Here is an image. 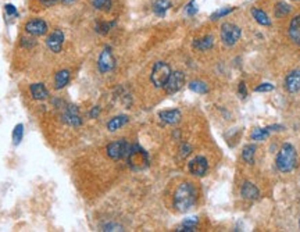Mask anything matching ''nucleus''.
<instances>
[{"label": "nucleus", "instance_id": "obj_1", "mask_svg": "<svg viewBox=\"0 0 300 232\" xmlns=\"http://www.w3.org/2000/svg\"><path fill=\"white\" fill-rule=\"evenodd\" d=\"M196 203V189L192 184H181L174 194V207L179 213H186Z\"/></svg>", "mask_w": 300, "mask_h": 232}, {"label": "nucleus", "instance_id": "obj_2", "mask_svg": "<svg viewBox=\"0 0 300 232\" xmlns=\"http://www.w3.org/2000/svg\"><path fill=\"white\" fill-rule=\"evenodd\" d=\"M298 161V155L296 149L291 143H285L282 146L280 153L277 156V167L281 173H291L292 170L296 167Z\"/></svg>", "mask_w": 300, "mask_h": 232}, {"label": "nucleus", "instance_id": "obj_3", "mask_svg": "<svg viewBox=\"0 0 300 232\" xmlns=\"http://www.w3.org/2000/svg\"><path fill=\"white\" fill-rule=\"evenodd\" d=\"M170 75H171L170 66L167 63H164V61H159V63H156L155 67L152 70L150 79H152V84L156 88H164Z\"/></svg>", "mask_w": 300, "mask_h": 232}, {"label": "nucleus", "instance_id": "obj_4", "mask_svg": "<svg viewBox=\"0 0 300 232\" xmlns=\"http://www.w3.org/2000/svg\"><path fill=\"white\" fill-rule=\"evenodd\" d=\"M128 159V163L129 165L134 168V170H143L147 167V163H149V159H147V155L146 152L139 147V146H131V150L126 156Z\"/></svg>", "mask_w": 300, "mask_h": 232}, {"label": "nucleus", "instance_id": "obj_5", "mask_svg": "<svg viewBox=\"0 0 300 232\" xmlns=\"http://www.w3.org/2000/svg\"><path fill=\"white\" fill-rule=\"evenodd\" d=\"M241 28L231 22H225L221 27V40L227 46H233L241 38Z\"/></svg>", "mask_w": 300, "mask_h": 232}, {"label": "nucleus", "instance_id": "obj_6", "mask_svg": "<svg viewBox=\"0 0 300 232\" xmlns=\"http://www.w3.org/2000/svg\"><path fill=\"white\" fill-rule=\"evenodd\" d=\"M129 150H131V146L128 145V142H125L124 139H121V141L111 142L107 146V156L113 160H120V159L126 157Z\"/></svg>", "mask_w": 300, "mask_h": 232}, {"label": "nucleus", "instance_id": "obj_7", "mask_svg": "<svg viewBox=\"0 0 300 232\" xmlns=\"http://www.w3.org/2000/svg\"><path fill=\"white\" fill-rule=\"evenodd\" d=\"M97 67H99V71L106 74V72H110L111 70H114L116 67V60H114V56L111 53L110 48H106L99 56V61H97Z\"/></svg>", "mask_w": 300, "mask_h": 232}, {"label": "nucleus", "instance_id": "obj_8", "mask_svg": "<svg viewBox=\"0 0 300 232\" xmlns=\"http://www.w3.org/2000/svg\"><path fill=\"white\" fill-rule=\"evenodd\" d=\"M185 85V74L181 71H175L171 72V75L168 78L167 84L164 85V89L167 93L173 95L176 93L178 90H181V88Z\"/></svg>", "mask_w": 300, "mask_h": 232}, {"label": "nucleus", "instance_id": "obj_9", "mask_svg": "<svg viewBox=\"0 0 300 232\" xmlns=\"http://www.w3.org/2000/svg\"><path fill=\"white\" fill-rule=\"evenodd\" d=\"M61 118L66 124L71 126H79L82 124V120H81V116L78 113L77 106H74V105H67L64 107Z\"/></svg>", "mask_w": 300, "mask_h": 232}, {"label": "nucleus", "instance_id": "obj_10", "mask_svg": "<svg viewBox=\"0 0 300 232\" xmlns=\"http://www.w3.org/2000/svg\"><path fill=\"white\" fill-rule=\"evenodd\" d=\"M25 31H27V34L32 35V36H42L48 32V24L45 19H31L25 24Z\"/></svg>", "mask_w": 300, "mask_h": 232}, {"label": "nucleus", "instance_id": "obj_11", "mask_svg": "<svg viewBox=\"0 0 300 232\" xmlns=\"http://www.w3.org/2000/svg\"><path fill=\"white\" fill-rule=\"evenodd\" d=\"M207 170H209V163L203 156L194 157V160H191V163H189V171L194 177H203L207 173Z\"/></svg>", "mask_w": 300, "mask_h": 232}, {"label": "nucleus", "instance_id": "obj_12", "mask_svg": "<svg viewBox=\"0 0 300 232\" xmlns=\"http://www.w3.org/2000/svg\"><path fill=\"white\" fill-rule=\"evenodd\" d=\"M63 42H64V34H63L60 29L53 31L48 36V39H46V45H48V48L50 49L53 53H60V52H61Z\"/></svg>", "mask_w": 300, "mask_h": 232}, {"label": "nucleus", "instance_id": "obj_13", "mask_svg": "<svg viewBox=\"0 0 300 232\" xmlns=\"http://www.w3.org/2000/svg\"><path fill=\"white\" fill-rule=\"evenodd\" d=\"M285 88L289 93L300 92V70L289 72L285 78Z\"/></svg>", "mask_w": 300, "mask_h": 232}, {"label": "nucleus", "instance_id": "obj_14", "mask_svg": "<svg viewBox=\"0 0 300 232\" xmlns=\"http://www.w3.org/2000/svg\"><path fill=\"white\" fill-rule=\"evenodd\" d=\"M160 120L165 123V124H170V125H174L176 123H179L181 120V111L178 108H171V110H164L161 111L160 114Z\"/></svg>", "mask_w": 300, "mask_h": 232}, {"label": "nucleus", "instance_id": "obj_15", "mask_svg": "<svg viewBox=\"0 0 300 232\" xmlns=\"http://www.w3.org/2000/svg\"><path fill=\"white\" fill-rule=\"evenodd\" d=\"M241 196L243 199H247V200H254L260 196V191L257 189V186L252 182H245L241 188Z\"/></svg>", "mask_w": 300, "mask_h": 232}, {"label": "nucleus", "instance_id": "obj_16", "mask_svg": "<svg viewBox=\"0 0 300 232\" xmlns=\"http://www.w3.org/2000/svg\"><path fill=\"white\" fill-rule=\"evenodd\" d=\"M29 89H31V95L35 100H46L49 97V90L43 84H32Z\"/></svg>", "mask_w": 300, "mask_h": 232}, {"label": "nucleus", "instance_id": "obj_17", "mask_svg": "<svg viewBox=\"0 0 300 232\" xmlns=\"http://www.w3.org/2000/svg\"><path fill=\"white\" fill-rule=\"evenodd\" d=\"M289 36L293 40V43H296L298 46H300V16H296L295 18L291 21L289 25Z\"/></svg>", "mask_w": 300, "mask_h": 232}, {"label": "nucleus", "instance_id": "obj_18", "mask_svg": "<svg viewBox=\"0 0 300 232\" xmlns=\"http://www.w3.org/2000/svg\"><path fill=\"white\" fill-rule=\"evenodd\" d=\"M68 82H70V71L68 70H61L54 75V88L57 90L67 87Z\"/></svg>", "mask_w": 300, "mask_h": 232}, {"label": "nucleus", "instance_id": "obj_19", "mask_svg": "<svg viewBox=\"0 0 300 232\" xmlns=\"http://www.w3.org/2000/svg\"><path fill=\"white\" fill-rule=\"evenodd\" d=\"M213 45H214V38L212 35H206L203 38L196 39L194 42V48L197 49V50H202V52L212 49L213 48Z\"/></svg>", "mask_w": 300, "mask_h": 232}, {"label": "nucleus", "instance_id": "obj_20", "mask_svg": "<svg viewBox=\"0 0 300 232\" xmlns=\"http://www.w3.org/2000/svg\"><path fill=\"white\" fill-rule=\"evenodd\" d=\"M171 7V1L170 0H156L153 4V11L156 16L159 17H164L165 13Z\"/></svg>", "mask_w": 300, "mask_h": 232}, {"label": "nucleus", "instance_id": "obj_21", "mask_svg": "<svg viewBox=\"0 0 300 232\" xmlns=\"http://www.w3.org/2000/svg\"><path fill=\"white\" fill-rule=\"evenodd\" d=\"M128 123V117L126 116H117L114 118H111L108 123H107V129L114 132L117 129H120L121 126H124Z\"/></svg>", "mask_w": 300, "mask_h": 232}, {"label": "nucleus", "instance_id": "obj_22", "mask_svg": "<svg viewBox=\"0 0 300 232\" xmlns=\"http://www.w3.org/2000/svg\"><path fill=\"white\" fill-rule=\"evenodd\" d=\"M252 16H253V18L256 19L259 24H262V25H271V21H270V18H268V16H267L263 10L253 9Z\"/></svg>", "mask_w": 300, "mask_h": 232}, {"label": "nucleus", "instance_id": "obj_23", "mask_svg": "<svg viewBox=\"0 0 300 232\" xmlns=\"http://www.w3.org/2000/svg\"><path fill=\"white\" fill-rule=\"evenodd\" d=\"M189 89L192 90V92H196V93H200V95H206L207 92H209V87L204 84L203 81H192V82H189Z\"/></svg>", "mask_w": 300, "mask_h": 232}, {"label": "nucleus", "instance_id": "obj_24", "mask_svg": "<svg viewBox=\"0 0 300 232\" xmlns=\"http://www.w3.org/2000/svg\"><path fill=\"white\" fill-rule=\"evenodd\" d=\"M254 155H256V146H254V145L246 146V147L243 149L242 157H243V160H245L246 163H249V164H253V163H254Z\"/></svg>", "mask_w": 300, "mask_h": 232}, {"label": "nucleus", "instance_id": "obj_25", "mask_svg": "<svg viewBox=\"0 0 300 232\" xmlns=\"http://www.w3.org/2000/svg\"><path fill=\"white\" fill-rule=\"evenodd\" d=\"M268 136H270V128H256L252 132L250 138L253 141H264Z\"/></svg>", "mask_w": 300, "mask_h": 232}, {"label": "nucleus", "instance_id": "obj_26", "mask_svg": "<svg viewBox=\"0 0 300 232\" xmlns=\"http://www.w3.org/2000/svg\"><path fill=\"white\" fill-rule=\"evenodd\" d=\"M197 223H199L197 217H189V218L185 220L182 225H181L176 231H194V227L197 225Z\"/></svg>", "mask_w": 300, "mask_h": 232}, {"label": "nucleus", "instance_id": "obj_27", "mask_svg": "<svg viewBox=\"0 0 300 232\" xmlns=\"http://www.w3.org/2000/svg\"><path fill=\"white\" fill-rule=\"evenodd\" d=\"M291 10V6H289L288 3L280 1V3H277V6H275V16H277V17H283V16L289 14Z\"/></svg>", "mask_w": 300, "mask_h": 232}, {"label": "nucleus", "instance_id": "obj_28", "mask_svg": "<svg viewBox=\"0 0 300 232\" xmlns=\"http://www.w3.org/2000/svg\"><path fill=\"white\" fill-rule=\"evenodd\" d=\"M22 136H24V125L22 124H17L13 129V143L17 146L21 143L22 141Z\"/></svg>", "mask_w": 300, "mask_h": 232}, {"label": "nucleus", "instance_id": "obj_29", "mask_svg": "<svg viewBox=\"0 0 300 232\" xmlns=\"http://www.w3.org/2000/svg\"><path fill=\"white\" fill-rule=\"evenodd\" d=\"M92 4L95 9L108 11L111 7V0H92Z\"/></svg>", "mask_w": 300, "mask_h": 232}, {"label": "nucleus", "instance_id": "obj_30", "mask_svg": "<svg viewBox=\"0 0 300 232\" xmlns=\"http://www.w3.org/2000/svg\"><path fill=\"white\" fill-rule=\"evenodd\" d=\"M232 11H233L232 7H223V9L217 10L215 13H213V14H212V19L223 18V17L228 16V14H229V13H232Z\"/></svg>", "mask_w": 300, "mask_h": 232}, {"label": "nucleus", "instance_id": "obj_31", "mask_svg": "<svg viewBox=\"0 0 300 232\" xmlns=\"http://www.w3.org/2000/svg\"><path fill=\"white\" fill-rule=\"evenodd\" d=\"M114 25H116V22H102L96 27V31L100 34H107L110 28H113Z\"/></svg>", "mask_w": 300, "mask_h": 232}, {"label": "nucleus", "instance_id": "obj_32", "mask_svg": "<svg viewBox=\"0 0 300 232\" xmlns=\"http://www.w3.org/2000/svg\"><path fill=\"white\" fill-rule=\"evenodd\" d=\"M197 13V6H196V0H191V3L186 6V14L188 16H194Z\"/></svg>", "mask_w": 300, "mask_h": 232}, {"label": "nucleus", "instance_id": "obj_33", "mask_svg": "<svg viewBox=\"0 0 300 232\" xmlns=\"http://www.w3.org/2000/svg\"><path fill=\"white\" fill-rule=\"evenodd\" d=\"M275 89V87L272 85V84H262V85H259V87L256 88L254 90L256 92H271V90H274Z\"/></svg>", "mask_w": 300, "mask_h": 232}, {"label": "nucleus", "instance_id": "obj_34", "mask_svg": "<svg viewBox=\"0 0 300 232\" xmlns=\"http://www.w3.org/2000/svg\"><path fill=\"white\" fill-rule=\"evenodd\" d=\"M103 231H124L121 225H117V224H106L103 225Z\"/></svg>", "mask_w": 300, "mask_h": 232}, {"label": "nucleus", "instance_id": "obj_35", "mask_svg": "<svg viewBox=\"0 0 300 232\" xmlns=\"http://www.w3.org/2000/svg\"><path fill=\"white\" fill-rule=\"evenodd\" d=\"M4 10H6V13H7V16H18V11H17V9H16V6H13V4H6L4 6Z\"/></svg>", "mask_w": 300, "mask_h": 232}, {"label": "nucleus", "instance_id": "obj_36", "mask_svg": "<svg viewBox=\"0 0 300 232\" xmlns=\"http://www.w3.org/2000/svg\"><path fill=\"white\" fill-rule=\"evenodd\" d=\"M43 6H46V7H50V6H53V4H56L57 1H60V0H39Z\"/></svg>", "mask_w": 300, "mask_h": 232}, {"label": "nucleus", "instance_id": "obj_37", "mask_svg": "<svg viewBox=\"0 0 300 232\" xmlns=\"http://www.w3.org/2000/svg\"><path fill=\"white\" fill-rule=\"evenodd\" d=\"M99 113H100V108L97 106H95L92 108V111H90V117H92V118H96V117L99 116Z\"/></svg>", "mask_w": 300, "mask_h": 232}, {"label": "nucleus", "instance_id": "obj_38", "mask_svg": "<svg viewBox=\"0 0 300 232\" xmlns=\"http://www.w3.org/2000/svg\"><path fill=\"white\" fill-rule=\"evenodd\" d=\"M239 93H241V96L242 97L246 96V90H245V84H243V82L239 84Z\"/></svg>", "mask_w": 300, "mask_h": 232}, {"label": "nucleus", "instance_id": "obj_39", "mask_svg": "<svg viewBox=\"0 0 300 232\" xmlns=\"http://www.w3.org/2000/svg\"><path fill=\"white\" fill-rule=\"evenodd\" d=\"M63 4H66V6H70V4H72V3H75L77 0H60Z\"/></svg>", "mask_w": 300, "mask_h": 232}]
</instances>
